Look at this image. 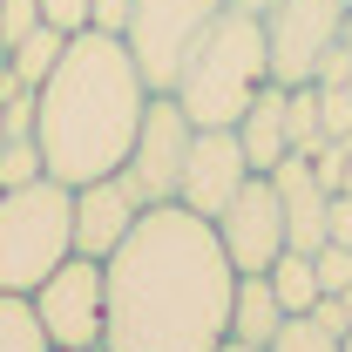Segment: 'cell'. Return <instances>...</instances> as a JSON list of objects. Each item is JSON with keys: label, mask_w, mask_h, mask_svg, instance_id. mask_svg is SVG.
<instances>
[{"label": "cell", "mask_w": 352, "mask_h": 352, "mask_svg": "<svg viewBox=\"0 0 352 352\" xmlns=\"http://www.w3.org/2000/svg\"><path fill=\"white\" fill-rule=\"evenodd\" d=\"M102 352H217L230 339L237 271L217 244V223L183 204L142 210L135 230L102 258Z\"/></svg>", "instance_id": "1"}, {"label": "cell", "mask_w": 352, "mask_h": 352, "mask_svg": "<svg viewBox=\"0 0 352 352\" xmlns=\"http://www.w3.org/2000/svg\"><path fill=\"white\" fill-rule=\"evenodd\" d=\"M156 88L142 82L135 54L122 34H68L54 75L34 88V142H41V170L54 183H95V176H116L129 156L135 129H142V109H149Z\"/></svg>", "instance_id": "2"}, {"label": "cell", "mask_w": 352, "mask_h": 352, "mask_svg": "<svg viewBox=\"0 0 352 352\" xmlns=\"http://www.w3.org/2000/svg\"><path fill=\"white\" fill-rule=\"evenodd\" d=\"M271 82V47H264V14L251 7H223L217 21L197 34V47L176 68V102L197 129H237V116L258 102Z\"/></svg>", "instance_id": "3"}, {"label": "cell", "mask_w": 352, "mask_h": 352, "mask_svg": "<svg viewBox=\"0 0 352 352\" xmlns=\"http://www.w3.org/2000/svg\"><path fill=\"white\" fill-rule=\"evenodd\" d=\"M75 251V190L34 176L0 190V292H34Z\"/></svg>", "instance_id": "4"}, {"label": "cell", "mask_w": 352, "mask_h": 352, "mask_svg": "<svg viewBox=\"0 0 352 352\" xmlns=\"http://www.w3.org/2000/svg\"><path fill=\"white\" fill-rule=\"evenodd\" d=\"M28 298H34V311H41V332H47V346H54V352H88V346H102V311H109L102 258L68 251V258L54 264Z\"/></svg>", "instance_id": "5"}, {"label": "cell", "mask_w": 352, "mask_h": 352, "mask_svg": "<svg viewBox=\"0 0 352 352\" xmlns=\"http://www.w3.org/2000/svg\"><path fill=\"white\" fill-rule=\"evenodd\" d=\"M230 0H135L129 7V54L135 68H142V82L156 88V95H170L176 88V68H183V54L197 47V34L217 21Z\"/></svg>", "instance_id": "6"}, {"label": "cell", "mask_w": 352, "mask_h": 352, "mask_svg": "<svg viewBox=\"0 0 352 352\" xmlns=\"http://www.w3.org/2000/svg\"><path fill=\"white\" fill-rule=\"evenodd\" d=\"M346 28V0H271L264 7V47H271V82L305 88L318 61L339 47Z\"/></svg>", "instance_id": "7"}, {"label": "cell", "mask_w": 352, "mask_h": 352, "mask_svg": "<svg viewBox=\"0 0 352 352\" xmlns=\"http://www.w3.org/2000/svg\"><path fill=\"white\" fill-rule=\"evenodd\" d=\"M190 135H197V122L183 116V102L176 95H149L142 129H135L129 156H122V183L142 197V210L176 204V176H183V156H190Z\"/></svg>", "instance_id": "8"}, {"label": "cell", "mask_w": 352, "mask_h": 352, "mask_svg": "<svg viewBox=\"0 0 352 352\" xmlns=\"http://www.w3.org/2000/svg\"><path fill=\"white\" fill-rule=\"evenodd\" d=\"M217 244H223V258H230L237 278L271 271V264L292 251V244H285V204H278V183H271V176H251V183L230 197V210L217 217Z\"/></svg>", "instance_id": "9"}, {"label": "cell", "mask_w": 352, "mask_h": 352, "mask_svg": "<svg viewBox=\"0 0 352 352\" xmlns=\"http://www.w3.org/2000/svg\"><path fill=\"white\" fill-rule=\"evenodd\" d=\"M244 183H251V163H244L237 129H197L190 135V156H183V176H176V204L183 210L217 223Z\"/></svg>", "instance_id": "10"}, {"label": "cell", "mask_w": 352, "mask_h": 352, "mask_svg": "<svg viewBox=\"0 0 352 352\" xmlns=\"http://www.w3.org/2000/svg\"><path fill=\"white\" fill-rule=\"evenodd\" d=\"M135 217H142V197L122 183V170L95 176V183H75V251L82 258H109L135 230Z\"/></svg>", "instance_id": "11"}, {"label": "cell", "mask_w": 352, "mask_h": 352, "mask_svg": "<svg viewBox=\"0 0 352 352\" xmlns=\"http://www.w3.org/2000/svg\"><path fill=\"white\" fill-rule=\"evenodd\" d=\"M278 204H285V244L292 251H318L325 244V210H332V190H318V176H311L305 156H285L278 170Z\"/></svg>", "instance_id": "12"}, {"label": "cell", "mask_w": 352, "mask_h": 352, "mask_svg": "<svg viewBox=\"0 0 352 352\" xmlns=\"http://www.w3.org/2000/svg\"><path fill=\"white\" fill-rule=\"evenodd\" d=\"M237 142H244L251 176H271L285 156H292V129H285V88H278V82H264L258 102L237 116Z\"/></svg>", "instance_id": "13"}, {"label": "cell", "mask_w": 352, "mask_h": 352, "mask_svg": "<svg viewBox=\"0 0 352 352\" xmlns=\"http://www.w3.org/2000/svg\"><path fill=\"white\" fill-rule=\"evenodd\" d=\"M278 325H285V305H278L271 278H264V271L237 278V292H230V339H244V346H271Z\"/></svg>", "instance_id": "14"}, {"label": "cell", "mask_w": 352, "mask_h": 352, "mask_svg": "<svg viewBox=\"0 0 352 352\" xmlns=\"http://www.w3.org/2000/svg\"><path fill=\"white\" fill-rule=\"evenodd\" d=\"M61 47H68V34L61 28H34V34H21V41L7 47V68H14V82L21 88H41L47 75H54V61H61Z\"/></svg>", "instance_id": "15"}, {"label": "cell", "mask_w": 352, "mask_h": 352, "mask_svg": "<svg viewBox=\"0 0 352 352\" xmlns=\"http://www.w3.org/2000/svg\"><path fill=\"white\" fill-rule=\"evenodd\" d=\"M264 278H271V292H278L285 318H298V311H311L318 298H325V292H318V271H311V251H285Z\"/></svg>", "instance_id": "16"}, {"label": "cell", "mask_w": 352, "mask_h": 352, "mask_svg": "<svg viewBox=\"0 0 352 352\" xmlns=\"http://www.w3.org/2000/svg\"><path fill=\"white\" fill-rule=\"evenodd\" d=\"M0 352H54L28 292H0Z\"/></svg>", "instance_id": "17"}, {"label": "cell", "mask_w": 352, "mask_h": 352, "mask_svg": "<svg viewBox=\"0 0 352 352\" xmlns=\"http://www.w3.org/2000/svg\"><path fill=\"white\" fill-rule=\"evenodd\" d=\"M285 129H292V156H311L318 142H332L325 135V116H318V82L285 88Z\"/></svg>", "instance_id": "18"}, {"label": "cell", "mask_w": 352, "mask_h": 352, "mask_svg": "<svg viewBox=\"0 0 352 352\" xmlns=\"http://www.w3.org/2000/svg\"><path fill=\"white\" fill-rule=\"evenodd\" d=\"M339 339H346V332H332V325H318L311 311H298V318L278 325V339L264 352H339Z\"/></svg>", "instance_id": "19"}, {"label": "cell", "mask_w": 352, "mask_h": 352, "mask_svg": "<svg viewBox=\"0 0 352 352\" xmlns=\"http://www.w3.org/2000/svg\"><path fill=\"white\" fill-rule=\"evenodd\" d=\"M41 170V142L34 135H7V149H0V190H14V183H34Z\"/></svg>", "instance_id": "20"}, {"label": "cell", "mask_w": 352, "mask_h": 352, "mask_svg": "<svg viewBox=\"0 0 352 352\" xmlns=\"http://www.w3.org/2000/svg\"><path fill=\"white\" fill-rule=\"evenodd\" d=\"M311 271H318V292H346L352 285V244H332V237H325V244L311 251Z\"/></svg>", "instance_id": "21"}, {"label": "cell", "mask_w": 352, "mask_h": 352, "mask_svg": "<svg viewBox=\"0 0 352 352\" xmlns=\"http://www.w3.org/2000/svg\"><path fill=\"white\" fill-rule=\"evenodd\" d=\"M34 28H41V0H0V54Z\"/></svg>", "instance_id": "22"}, {"label": "cell", "mask_w": 352, "mask_h": 352, "mask_svg": "<svg viewBox=\"0 0 352 352\" xmlns=\"http://www.w3.org/2000/svg\"><path fill=\"white\" fill-rule=\"evenodd\" d=\"M346 142H352V135H346ZM346 142H318V149L305 156L311 176H318V190H332V197L346 190Z\"/></svg>", "instance_id": "23"}, {"label": "cell", "mask_w": 352, "mask_h": 352, "mask_svg": "<svg viewBox=\"0 0 352 352\" xmlns=\"http://www.w3.org/2000/svg\"><path fill=\"white\" fill-rule=\"evenodd\" d=\"M318 116H325L332 142H346L352 135V88H318Z\"/></svg>", "instance_id": "24"}, {"label": "cell", "mask_w": 352, "mask_h": 352, "mask_svg": "<svg viewBox=\"0 0 352 352\" xmlns=\"http://www.w3.org/2000/svg\"><path fill=\"white\" fill-rule=\"evenodd\" d=\"M129 7L135 0H88V28L95 34H129Z\"/></svg>", "instance_id": "25"}, {"label": "cell", "mask_w": 352, "mask_h": 352, "mask_svg": "<svg viewBox=\"0 0 352 352\" xmlns=\"http://www.w3.org/2000/svg\"><path fill=\"white\" fill-rule=\"evenodd\" d=\"M41 21L61 28V34H82L88 28V0H41Z\"/></svg>", "instance_id": "26"}, {"label": "cell", "mask_w": 352, "mask_h": 352, "mask_svg": "<svg viewBox=\"0 0 352 352\" xmlns=\"http://www.w3.org/2000/svg\"><path fill=\"white\" fill-rule=\"evenodd\" d=\"M325 237H332V244H352V190L332 197V210H325Z\"/></svg>", "instance_id": "27"}, {"label": "cell", "mask_w": 352, "mask_h": 352, "mask_svg": "<svg viewBox=\"0 0 352 352\" xmlns=\"http://www.w3.org/2000/svg\"><path fill=\"white\" fill-rule=\"evenodd\" d=\"M325 298H339V305H346V325H352V285L346 292H325Z\"/></svg>", "instance_id": "28"}, {"label": "cell", "mask_w": 352, "mask_h": 352, "mask_svg": "<svg viewBox=\"0 0 352 352\" xmlns=\"http://www.w3.org/2000/svg\"><path fill=\"white\" fill-rule=\"evenodd\" d=\"M217 352H264V346H244V339H223Z\"/></svg>", "instance_id": "29"}, {"label": "cell", "mask_w": 352, "mask_h": 352, "mask_svg": "<svg viewBox=\"0 0 352 352\" xmlns=\"http://www.w3.org/2000/svg\"><path fill=\"white\" fill-rule=\"evenodd\" d=\"M230 7H251V14H264V7H271V0H230Z\"/></svg>", "instance_id": "30"}, {"label": "cell", "mask_w": 352, "mask_h": 352, "mask_svg": "<svg viewBox=\"0 0 352 352\" xmlns=\"http://www.w3.org/2000/svg\"><path fill=\"white\" fill-rule=\"evenodd\" d=\"M339 41H346V47H352V7H346V28H339Z\"/></svg>", "instance_id": "31"}, {"label": "cell", "mask_w": 352, "mask_h": 352, "mask_svg": "<svg viewBox=\"0 0 352 352\" xmlns=\"http://www.w3.org/2000/svg\"><path fill=\"white\" fill-rule=\"evenodd\" d=\"M346 190H352V142H346Z\"/></svg>", "instance_id": "32"}, {"label": "cell", "mask_w": 352, "mask_h": 352, "mask_svg": "<svg viewBox=\"0 0 352 352\" xmlns=\"http://www.w3.org/2000/svg\"><path fill=\"white\" fill-rule=\"evenodd\" d=\"M0 149H7V116H0Z\"/></svg>", "instance_id": "33"}, {"label": "cell", "mask_w": 352, "mask_h": 352, "mask_svg": "<svg viewBox=\"0 0 352 352\" xmlns=\"http://www.w3.org/2000/svg\"><path fill=\"white\" fill-rule=\"evenodd\" d=\"M339 352H352V332H346V339H339Z\"/></svg>", "instance_id": "34"}, {"label": "cell", "mask_w": 352, "mask_h": 352, "mask_svg": "<svg viewBox=\"0 0 352 352\" xmlns=\"http://www.w3.org/2000/svg\"><path fill=\"white\" fill-rule=\"evenodd\" d=\"M88 352H102V346H88Z\"/></svg>", "instance_id": "35"}, {"label": "cell", "mask_w": 352, "mask_h": 352, "mask_svg": "<svg viewBox=\"0 0 352 352\" xmlns=\"http://www.w3.org/2000/svg\"><path fill=\"white\" fill-rule=\"evenodd\" d=\"M346 7H352V0H346Z\"/></svg>", "instance_id": "36"}]
</instances>
